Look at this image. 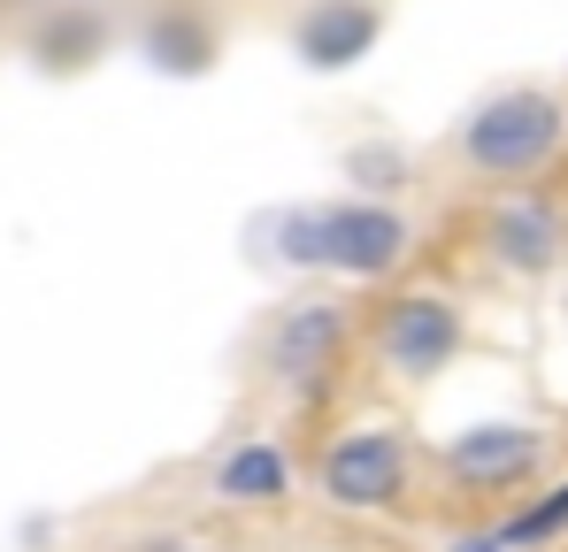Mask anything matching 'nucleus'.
Masks as SVG:
<instances>
[{"label": "nucleus", "instance_id": "obj_1", "mask_svg": "<svg viewBox=\"0 0 568 552\" xmlns=\"http://www.w3.org/2000/svg\"><path fill=\"white\" fill-rule=\"evenodd\" d=\"M270 254L284 269L307 276H338V284H384V276L407 269L415 254V223L392 207V200H300L270 215Z\"/></svg>", "mask_w": 568, "mask_h": 552}, {"label": "nucleus", "instance_id": "obj_2", "mask_svg": "<svg viewBox=\"0 0 568 552\" xmlns=\"http://www.w3.org/2000/svg\"><path fill=\"white\" fill-rule=\"evenodd\" d=\"M568 146V100L546 85H507L491 100H476L462 123V170L484 184H530L561 162Z\"/></svg>", "mask_w": 568, "mask_h": 552}, {"label": "nucleus", "instance_id": "obj_3", "mask_svg": "<svg viewBox=\"0 0 568 552\" xmlns=\"http://www.w3.org/2000/svg\"><path fill=\"white\" fill-rule=\"evenodd\" d=\"M407 491H415V446L392 422L338 430L315 460V499L331 514H392Z\"/></svg>", "mask_w": 568, "mask_h": 552}, {"label": "nucleus", "instance_id": "obj_4", "mask_svg": "<svg viewBox=\"0 0 568 552\" xmlns=\"http://www.w3.org/2000/svg\"><path fill=\"white\" fill-rule=\"evenodd\" d=\"M354 346V307L338 292H307V299H284L270 315V338H262V376L292 391V399H315L338 361Z\"/></svg>", "mask_w": 568, "mask_h": 552}, {"label": "nucleus", "instance_id": "obj_5", "mask_svg": "<svg viewBox=\"0 0 568 552\" xmlns=\"http://www.w3.org/2000/svg\"><path fill=\"white\" fill-rule=\"evenodd\" d=\"M369 346H377L384 376H399V384H438L446 368L462 361V346H469V307H462L454 292H392L377 307Z\"/></svg>", "mask_w": 568, "mask_h": 552}, {"label": "nucleus", "instance_id": "obj_6", "mask_svg": "<svg viewBox=\"0 0 568 552\" xmlns=\"http://www.w3.org/2000/svg\"><path fill=\"white\" fill-rule=\"evenodd\" d=\"M484 262L515 284H546V276L568 262V215L538 192H507L491 215H484Z\"/></svg>", "mask_w": 568, "mask_h": 552}, {"label": "nucleus", "instance_id": "obj_7", "mask_svg": "<svg viewBox=\"0 0 568 552\" xmlns=\"http://www.w3.org/2000/svg\"><path fill=\"white\" fill-rule=\"evenodd\" d=\"M438 468L462 483V491H523L538 468H546V430H530V422H469Z\"/></svg>", "mask_w": 568, "mask_h": 552}, {"label": "nucleus", "instance_id": "obj_8", "mask_svg": "<svg viewBox=\"0 0 568 552\" xmlns=\"http://www.w3.org/2000/svg\"><path fill=\"white\" fill-rule=\"evenodd\" d=\"M377 39H384V8L377 0H307L300 23H292V54H300L315 78L354 70Z\"/></svg>", "mask_w": 568, "mask_h": 552}, {"label": "nucleus", "instance_id": "obj_9", "mask_svg": "<svg viewBox=\"0 0 568 552\" xmlns=\"http://www.w3.org/2000/svg\"><path fill=\"white\" fill-rule=\"evenodd\" d=\"M207 499L215 507H284L292 499V453L277 438H239L207 468Z\"/></svg>", "mask_w": 568, "mask_h": 552}, {"label": "nucleus", "instance_id": "obj_10", "mask_svg": "<svg viewBox=\"0 0 568 552\" xmlns=\"http://www.w3.org/2000/svg\"><path fill=\"white\" fill-rule=\"evenodd\" d=\"M139 47H146V62H154L162 78H200V70L215 62V23L192 16V8H162Z\"/></svg>", "mask_w": 568, "mask_h": 552}, {"label": "nucleus", "instance_id": "obj_11", "mask_svg": "<svg viewBox=\"0 0 568 552\" xmlns=\"http://www.w3.org/2000/svg\"><path fill=\"white\" fill-rule=\"evenodd\" d=\"M100 39H108V23H100V8H54L47 23H39V62L47 70H85L100 54Z\"/></svg>", "mask_w": 568, "mask_h": 552}, {"label": "nucleus", "instance_id": "obj_12", "mask_svg": "<svg viewBox=\"0 0 568 552\" xmlns=\"http://www.w3.org/2000/svg\"><path fill=\"white\" fill-rule=\"evenodd\" d=\"M491 530H499V545H507V552H530V545L568 538V483L538 491V499H523V507H515V514H499Z\"/></svg>", "mask_w": 568, "mask_h": 552}, {"label": "nucleus", "instance_id": "obj_13", "mask_svg": "<svg viewBox=\"0 0 568 552\" xmlns=\"http://www.w3.org/2000/svg\"><path fill=\"white\" fill-rule=\"evenodd\" d=\"M346 177L362 184L369 200H384L392 184L407 177V154H399V146H354V154H346Z\"/></svg>", "mask_w": 568, "mask_h": 552}, {"label": "nucleus", "instance_id": "obj_14", "mask_svg": "<svg viewBox=\"0 0 568 552\" xmlns=\"http://www.w3.org/2000/svg\"><path fill=\"white\" fill-rule=\"evenodd\" d=\"M438 552H507V545H499V530H462V538H446Z\"/></svg>", "mask_w": 568, "mask_h": 552}, {"label": "nucleus", "instance_id": "obj_15", "mask_svg": "<svg viewBox=\"0 0 568 552\" xmlns=\"http://www.w3.org/2000/svg\"><path fill=\"white\" fill-rule=\"evenodd\" d=\"M131 552H192V545H185V538H170V530H154V538H139Z\"/></svg>", "mask_w": 568, "mask_h": 552}]
</instances>
